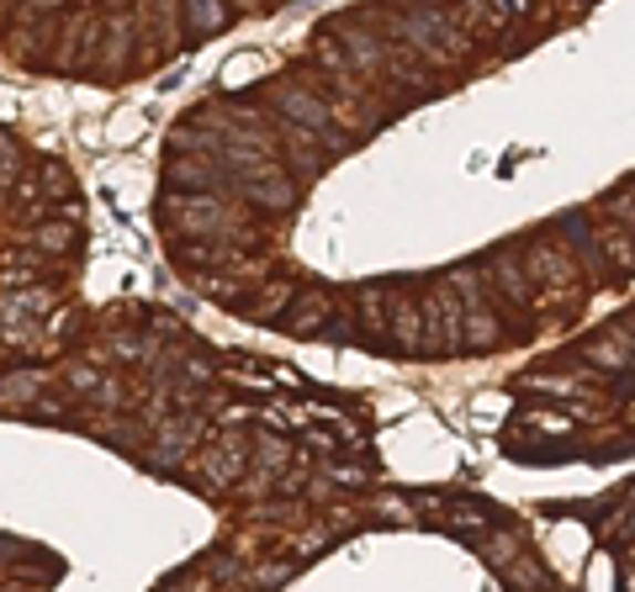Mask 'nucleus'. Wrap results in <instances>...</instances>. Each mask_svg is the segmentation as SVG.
Listing matches in <instances>:
<instances>
[{"instance_id": "obj_1", "label": "nucleus", "mask_w": 635, "mask_h": 592, "mask_svg": "<svg viewBox=\"0 0 635 592\" xmlns=\"http://www.w3.org/2000/svg\"><path fill=\"white\" fill-rule=\"evenodd\" d=\"M583 360L604 365V371H635V333L631 329H604L583 339Z\"/></svg>"}, {"instance_id": "obj_3", "label": "nucleus", "mask_w": 635, "mask_h": 592, "mask_svg": "<svg viewBox=\"0 0 635 592\" xmlns=\"http://www.w3.org/2000/svg\"><path fill=\"white\" fill-rule=\"evenodd\" d=\"M625 329H631V333H635V318H631V323H625Z\"/></svg>"}, {"instance_id": "obj_2", "label": "nucleus", "mask_w": 635, "mask_h": 592, "mask_svg": "<svg viewBox=\"0 0 635 592\" xmlns=\"http://www.w3.org/2000/svg\"><path fill=\"white\" fill-rule=\"evenodd\" d=\"M620 534H625V540H635V508L625 513V523H620Z\"/></svg>"}]
</instances>
